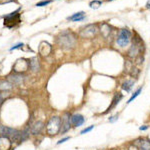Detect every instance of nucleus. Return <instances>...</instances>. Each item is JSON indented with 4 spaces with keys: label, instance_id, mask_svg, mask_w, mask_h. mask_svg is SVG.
Segmentation results:
<instances>
[{
    "label": "nucleus",
    "instance_id": "nucleus-1",
    "mask_svg": "<svg viewBox=\"0 0 150 150\" xmlns=\"http://www.w3.org/2000/svg\"><path fill=\"white\" fill-rule=\"evenodd\" d=\"M56 41L61 48L68 50V49H72L75 46L76 37L72 32H70L68 30H65L57 36Z\"/></svg>",
    "mask_w": 150,
    "mask_h": 150
},
{
    "label": "nucleus",
    "instance_id": "nucleus-2",
    "mask_svg": "<svg viewBox=\"0 0 150 150\" xmlns=\"http://www.w3.org/2000/svg\"><path fill=\"white\" fill-rule=\"evenodd\" d=\"M61 130V118L59 116H53L46 124V132L49 135H57Z\"/></svg>",
    "mask_w": 150,
    "mask_h": 150
},
{
    "label": "nucleus",
    "instance_id": "nucleus-3",
    "mask_svg": "<svg viewBox=\"0 0 150 150\" xmlns=\"http://www.w3.org/2000/svg\"><path fill=\"white\" fill-rule=\"evenodd\" d=\"M19 22H20V14L17 12H13V13L4 16V25L9 27V28L15 26Z\"/></svg>",
    "mask_w": 150,
    "mask_h": 150
},
{
    "label": "nucleus",
    "instance_id": "nucleus-4",
    "mask_svg": "<svg viewBox=\"0 0 150 150\" xmlns=\"http://www.w3.org/2000/svg\"><path fill=\"white\" fill-rule=\"evenodd\" d=\"M130 37H131V33H130L129 30L127 29H122L120 30V33H119V36H118L117 40V44L121 47H125L126 45H128L130 41Z\"/></svg>",
    "mask_w": 150,
    "mask_h": 150
},
{
    "label": "nucleus",
    "instance_id": "nucleus-5",
    "mask_svg": "<svg viewBox=\"0 0 150 150\" xmlns=\"http://www.w3.org/2000/svg\"><path fill=\"white\" fill-rule=\"evenodd\" d=\"M71 115L69 113H64L61 118V130L60 132L62 134L66 133L67 131H69L71 128Z\"/></svg>",
    "mask_w": 150,
    "mask_h": 150
},
{
    "label": "nucleus",
    "instance_id": "nucleus-6",
    "mask_svg": "<svg viewBox=\"0 0 150 150\" xmlns=\"http://www.w3.org/2000/svg\"><path fill=\"white\" fill-rule=\"evenodd\" d=\"M29 68V62H27L26 59H18L13 65V71L15 73L25 72Z\"/></svg>",
    "mask_w": 150,
    "mask_h": 150
},
{
    "label": "nucleus",
    "instance_id": "nucleus-7",
    "mask_svg": "<svg viewBox=\"0 0 150 150\" xmlns=\"http://www.w3.org/2000/svg\"><path fill=\"white\" fill-rule=\"evenodd\" d=\"M96 32H97L96 26L94 24H89L80 31V36L84 38H91L96 34Z\"/></svg>",
    "mask_w": 150,
    "mask_h": 150
},
{
    "label": "nucleus",
    "instance_id": "nucleus-8",
    "mask_svg": "<svg viewBox=\"0 0 150 150\" xmlns=\"http://www.w3.org/2000/svg\"><path fill=\"white\" fill-rule=\"evenodd\" d=\"M19 131L14 128H11V127H6V126H3V125H0V134L2 136H6V137H9V138H12L13 139L14 137L17 135V133Z\"/></svg>",
    "mask_w": 150,
    "mask_h": 150
},
{
    "label": "nucleus",
    "instance_id": "nucleus-9",
    "mask_svg": "<svg viewBox=\"0 0 150 150\" xmlns=\"http://www.w3.org/2000/svg\"><path fill=\"white\" fill-rule=\"evenodd\" d=\"M84 122H85V119H84V117L81 114H73V115H71V124L74 127H79Z\"/></svg>",
    "mask_w": 150,
    "mask_h": 150
},
{
    "label": "nucleus",
    "instance_id": "nucleus-10",
    "mask_svg": "<svg viewBox=\"0 0 150 150\" xmlns=\"http://www.w3.org/2000/svg\"><path fill=\"white\" fill-rule=\"evenodd\" d=\"M44 123L42 121H36L31 125L30 128V132L32 133L33 135H38L41 133V131L43 130L44 128Z\"/></svg>",
    "mask_w": 150,
    "mask_h": 150
},
{
    "label": "nucleus",
    "instance_id": "nucleus-11",
    "mask_svg": "<svg viewBox=\"0 0 150 150\" xmlns=\"http://www.w3.org/2000/svg\"><path fill=\"white\" fill-rule=\"evenodd\" d=\"M10 147H11V141H10L9 137H0V150H9Z\"/></svg>",
    "mask_w": 150,
    "mask_h": 150
},
{
    "label": "nucleus",
    "instance_id": "nucleus-12",
    "mask_svg": "<svg viewBox=\"0 0 150 150\" xmlns=\"http://www.w3.org/2000/svg\"><path fill=\"white\" fill-rule=\"evenodd\" d=\"M8 81H10L12 84H20L23 81V76L20 73H14L8 76Z\"/></svg>",
    "mask_w": 150,
    "mask_h": 150
},
{
    "label": "nucleus",
    "instance_id": "nucleus-13",
    "mask_svg": "<svg viewBox=\"0 0 150 150\" xmlns=\"http://www.w3.org/2000/svg\"><path fill=\"white\" fill-rule=\"evenodd\" d=\"M136 142H138V147L140 150H150V140L148 139H139Z\"/></svg>",
    "mask_w": 150,
    "mask_h": 150
},
{
    "label": "nucleus",
    "instance_id": "nucleus-14",
    "mask_svg": "<svg viewBox=\"0 0 150 150\" xmlns=\"http://www.w3.org/2000/svg\"><path fill=\"white\" fill-rule=\"evenodd\" d=\"M122 97H123V96H122L121 93H115V94H114L113 99H112V103H111V105L108 107V109H107L106 112H108V111H110L112 108H114V107H115L116 105L119 103V101L122 99ZM106 112H105V113H106Z\"/></svg>",
    "mask_w": 150,
    "mask_h": 150
},
{
    "label": "nucleus",
    "instance_id": "nucleus-15",
    "mask_svg": "<svg viewBox=\"0 0 150 150\" xmlns=\"http://www.w3.org/2000/svg\"><path fill=\"white\" fill-rule=\"evenodd\" d=\"M13 87V84L8 80H1L0 81V91H8Z\"/></svg>",
    "mask_w": 150,
    "mask_h": 150
},
{
    "label": "nucleus",
    "instance_id": "nucleus-16",
    "mask_svg": "<svg viewBox=\"0 0 150 150\" xmlns=\"http://www.w3.org/2000/svg\"><path fill=\"white\" fill-rule=\"evenodd\" d=\"M29 68L34 72L39 70V61H38L36 57H33L29 60Z\"/></svg>",
    "mask_w": 150,
    "mask_h": 150
},
{
    "label": "nucleus",
    "instance_id": "nucleus-17",
    "mask_svg": "<svg viewBox=\"0 0 150 150\" xmlns=\"http://www.w3.org/2000/svg\"><path fill=\"white\" fill-rule=\"evenodd\" d=\"M141 51V49H140V47L139 46H137L136 44H133V45L130 47V49H129V51H128V56L129 57H137V54L139 53V52Z\"/></svg>",
    "mask_w": 150,
    "mask_h": 150
},
{
    "label": "nucleus",
    "instance_id": "nucleus-18",
    "mask_svg": "<svg viewBox=\"0 0 150 150\" xmlns=\"http://www.w3.org/2000/svg\"><path fill=\"white\" fill-rule=\"evenodd\" d=\"M134 86V81L132 80H126L125 82H123L121 85V88L126 92H129L132 89V87Z\"/></svg>",
    "mask_w": 150,
    "mask_h": 150
},
{
    "label": "nucleus",
    "instance_id": "nucleus-19",
    "mask_svg": "<svg viewBox=\"0 0 150 150\" xmlns=\"http://www.w3.org/2000/svg\"><path fill=\"white\" fill-rule=\"evenodd\" d=\"M68 20L70 21H81L84 19V12H78V13L73 14L72 16H69Z\"/></svg>",
    "mask_w": 150,
    "mask_h": 150
},
{
    "label": "nucleus",
    "instance_id": "nucleus-20",
    "mask_svg": "<svg viewBox=\"0 0 150 150\" xmlns=\"http://www.w3.org/2000/svg\"><path fill=\"white\" fill-rule=\"evenodd\" d=\"M101 4H102V2L99 1V0H93V1H91L89 3V6L92 8V9H97V8L100 7Z\"/></svg>",
    "mask_w": 150,
    "mask_h": 150
},
{
    "label": "nucleus",
    "instance_id": "nucleus-21",
    "mask_svg": "<svg viewBox=\"0 0 150 150\" xmlns=\"http://www.w3.org/2000/svg\"><path fill=\"white\" fill-rule=\"evenodd\" d=\"M141 91H142V87H139L138 89H137L136 91H135L134 93H133V95H132V96L130 97V99H129V100H128V102H127V103H131L132 101L134 100V99L136 98V97L138 96V95L141 93Z\"/></svg>",
    "mask_w": 150,
    "mask_h": 150
},
{
    "label": "nucleus",
    "instance_id": "nucleus-22",
    "mask_svg": "<svg viewBox=\"0 0 150 150\" xmlns=\"http://www.w3.org/2000/svg\"><path fill=\"white\" fill-rule=\"evenodd\" d=\"M139 72H140V71H139V69H137V68H135V67H133V68H132V70L130 71V75H131L132 77L136 78L137 76H138Z\"/></svg>",
    "mask_w": 150,
    "mask_h": 150
},
{
    "label": "nucleus",
    "instance_id": "nucleus-23",
    "mask_svg": "<svg viewBox=\"0 0 150 150\" xmlns=\"http://www.w3.org/2000/svg\"><path fill=\"white\" fill-rule=\"evenodd\" d=\"M132 68H133V65L131 64V62H130V61H127V62H126V64H125V69L127 70V72L130 73V71L132 70Z\"/></svg>",
    "mask_w": 150,
    "mask_h": 150
},
{
    "label": "nucleus",
    "instance_id": "nucleus-24",
    "mask_svg": "<svg viewBox=\"0 0 150 150\" xmlns=\"http://www.w3.org/2000/svg\"><path fill=\"white\" fill-rule=\"evenodd\" d=\"M50 2H51L50 0H44V1L38 2V3L36 4V6L37 7H40V6H45V5H47V4H49Z\"/></svg>",
    "mask_w": 150,
    "mask_h": 150
},
{
    "label": "nucleus",
    "instance_id": "nucleus-25",
    "mask_svg": "<svg viewBox=\"0 0 150 150\" xmlns=\"http://www.w3.org/2000/svg\"><path fill=\"white\" fill-rule=\"evenodd\" d=\"M93 128H94V125L89 126V127H87V128H85V129L82 130V131L80 132V134H85V133H87V132H90L92 129H93Z\"/></svg>",
    "mask_w": 150,
    "mask_h": 150
},
{
    "label": "nucleus",
    "instance_id": "nucleus-26",
    "mask_svg": "<svg viewBox=\"0 0 150 150\" xmlns=\"http://www.w3.org/2000/svg\"><path fill=\"white\" fill-rule=\"evenodd\" d=\"M143 61H144V57H143L142 55H139L136 57V63L137 64H142Z\"/></svg>",
    "mask_w": 150,
    "mask_h": 150
},
{
    "label": "nucleus",
    "instance_id": "nucleus-27",
    "mask_svg": "<svg viewBox=\"0 0 150 150\" xmlns=\"http://www.w3.org/2000/svg\"><path fill=\"white\" fill-rule=\"evenodd\" d=\"M21 47H23V43H18V44H16V45H14L13 47H11L10 48V51H12V50H15V49H17V48H21Z\"/></svg>",
    "mask_w": 150,
    "mask_h": 150
},
{
    "label": "nucleus",
    "instance_id": "nucleus-28",
    "mask_svg": "<svg viewBox=\"0 0 150 150\" xmlns=\"http://www.w3.org/2000/svg\"><path fill=\"white\" fill-rule=\"evenodd\" d=\"M118 119V114H116V115H114V116H111L110 118H109V121L111 122V123H113V122H115L116 120Z\"/></svg>",
    "mask_w": 150,
    "mask_h": 150
},
{
    "label": "nucleus",
    "instance_id": "nucleus-29",
    "mask_svg": "<svg viewBox=\"0 0 150 150\" xmlns=\"http://www.w3.org/2000/svg\"><path fill=\"white\" fill-rule=\"evenodd\" d=\"M68 139H69V137H64V138L60 139V140L57 142V144H61V143H63V142H65V141H67Z\"/></svg>",
    "mask_w": 150,
    "mask_h": 150
},
{
    "label": "nucleus",
    "instance_id": "nucleus-30",
    "mask_svg": "<svg viewBox=\"0 0 150 150\" xmlns=\"http://www.w3.org/2000/svg\"><path fill=\"white\" fill-rule=\"evenodd\" d=\"M14 0H0V5L2 4H6V3H9V2H12Z\"/></svg>",
    "mask_w": 150,
    "mask_h": 150
},
{
    "label": "nucleus",
    "instance_id": "nucleus-31",
    "mask_svg": "<svg viewBox=\"0 0 150 150\" xmlns=\"http://www.w3.org/2000/svg\"><path fill=\"white\" fill-rule=\"evenodd\" d=\"M146 129H148V125H142L141 127H139V130H146Z\"/></svg>",
    "mask_w": 150,
    "mask_h": 150
},
{
    "label": "nucleus",
    "instance_id": "nucleus-32",
    "mask_svg": "<svg viewBox=\"0 0 150 150\" xmlns=\"http://www.w3.org/2000/svg\"><path fill=\"white\" fill-rule=\"evenodd\" d=\"M129 150H138V147L134 146V145H132V146L129 147Z\"/></svg>",
    "mask_w": 150,
    "mask_h": 150
},
{
    "label": "nucleus",
    "instance_id": "nucleus-33",
    "mask_svg": "<svg viewBox=\"0 0 150 150\" xmlns=\"http://www.w3.org/2000/svg\"><path fill=\"white\" fill-rule=\"evenodd\" d=\"M146 8H148V9H150V0L148 2H147V4H146Z\"/></svg>",
    "mask_w": 150,
    "mask_h": 150
},
{
    "label": "nucleus",
    "instance_id": "nucleus-34",
    "mask_svg": "<svg viewBox=\"0 0 150 150\" xmlns=\"http://www.w3.org/2000/svg\"><path fill=\"white\" fill-rule=\"evenodd\" d=\"M109 1H112V0H109Z\"/></svg>",
    "mask_w": 150,
    "mask_h": 150
},
{
    "label": "nucleus",
    "instance_id": "nucleus-35",
    "mask_svg": "<svg viewBox=\"0 0 150 150\" xmlns=\"http://www.w3.org/2000/svg\"><path fill=\"white\" fill-rule=\"evenodd\" d=\"M112 150H116V149H112Z\"/></svg>",
    "mask_w": 150,
    "mask_h": 150
}]
</instances>
